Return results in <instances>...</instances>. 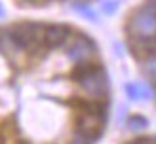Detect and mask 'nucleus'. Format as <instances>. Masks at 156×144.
I'll use <instances>...</instances> for the list:
<instances>
[{
  "label": "nucleus",
  "instance_id": "nucleus-1",
  "mask_svg": "<svg viewBox=\"0 0 156 144\" xmlns=\"http://www.w3.org/2000/svg\"><path fill=\"white\" fill-rule=\"evenodd\" d=\"M114 87L97 38L40 15L0 21V144H84L107 133Z\"/></svg>",
  "mask_w": 156,
  "mask_h": 144
},
{
  "label": "nucleus",
  "instance_id": "nucleus-2",
  "mask_svg": "<svg viewBox=\"0 0 156 144\" xmlns=\"http://www.w3.org/2000/svg\"><path fill=\"white\" fill-rule=\"evenodd\" d=\"M124 51L156 104V0H133L120 19Z\"/></svg>",
  "mask_w": 156,
  "mask_h": 144
},
{
  "label": "nucleus",
  "instance_id": "nucleus-3",
  "mask_svg": "<svg viewBox=\"0 0 156 144\" xmlns=\"http://www.w3.org/2000/svg\"><path fill=\"white\" fill-rule=\"evenodd\" d=\"M13 8L21 12H50V10H63V8H73V6H84L91 4L97 0H8Z\"/></svg>",
  "mask_w": 156,
  "mask_h": 144
}]
</instances>
